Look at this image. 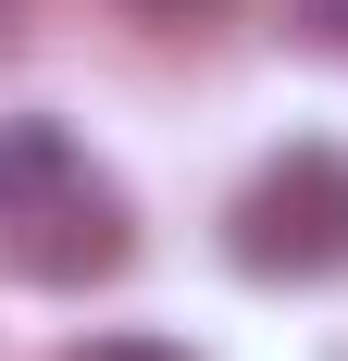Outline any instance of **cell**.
Listing matches in <instances>:
<instances>
[{"mask_svg":"<svg viewBox=\"0 0 348 361\" xmlns=\"http://www.w3.org/2000/svg\"><path fill=\"white\" fill-rule=\"evenodd\" d=\"M125 250H137L125 187L50 112H13L0 125V274H25V287H100V274H125Z\"/></svg>","mask_w":348,"mask_h":361,"instance_id":"6da1fadb","label":"cell"},{"mask_svg":"<svg viewBox=\"0 0 348 361\" xmlns=\"http://www.w3.org/2000/svg\"><path fill=\"white\" fill-rule=\"evenodd\" d=\"M224 250H237V274H261V287H323V274H348V149H323V137L274 149V162L237 187Z\"/></svg>","mask_w":348,"mask_h":361,"instance_id":"7a4b0ae2","label":"cell"},{"mask_svg":"<svg viewBox=\"0 0 348 361\" xmlns=\"http://www.w3.org/2000/svg\"><path fill=\"white\" fill-rule=\"evenodd\" d=\"M87 361H187V349H162V336H112V349H87Z\"/></svg>","mask_w":348,"mask_h":361,"instance_id":"3957f363","label":"cell"},{"mask_svg":"<svg viewBox=\"0 0 348 361\" xmlns=\"http://www.w3.org/2000/svg\"><path fill=\"white\" fill-rule=\"evenodd\" d=\"M149 13H174V25H187V13H211V0H149Z\"/></svg>","mask_w":348,"mask_h":361,"instance_id":"277c9868","label":"cell"}]
</instances>
